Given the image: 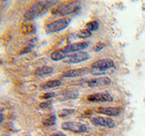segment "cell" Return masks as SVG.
Here are the masks:
<instances>
[{"mask_svg":"<svg viewBox=\"0 0 145 136\" xmlns=\"http://www.w3.org/2000/svg\"><path fill=\"white\" fill-rule=\"evenodd\" d=\"M61 126L63 130L74 133H84L88 131V127L80 122H65Z\"/></svg>","mask_w":145,"mask_h":136,"instance_id":"obj_4","label":"cell"},{"mask_svg":"<svg viewBox=\"0 0 145 136\" xmlns=\"http://www.w3.org/2000/svg\"><path fill=\"white\" fill-rule=\"evenodd\" d=\"M104 48V44L102 43V42H99L98 44H96V45H95L94 47V51H100V50H102Z\"/></svg>","mask_w":145,"mask_h":136,"instance_id":"obj_24","label":"cell"},{"mask_svg":"<svg viewBox=\"0 0 145 136\" xmlns=\"http://www.w3.org/2000/svg\"><path fill=\"white\" fill-rule=\"evenodd\" d=\"M36 31L35 26L33 24H23L21 26V33L25 35H32L35 34Z\"/></svg>","mask_w":145,"mask_h":136,"instance_id":"obj_16","label":"cell"},{"mask_svg":"<svg viewBox=\"0 0 145 136\" xmlns=\"http://www.w3.org/2000/svg\"><path fill=\"white\" fill-rule=\"evenodd\" d=\"M79 8H80V1L79 0H74V1H71L67 4L56 5L51 10V12L54 16H65L76 12Z\"/></svg>","mask_w":145,"mask_h":136,"instance_id":"obj_1","label":"cell"},{"mask_svg":"<svg viewBox=\"0 0 145 136\" xmlns=\"http://www.w3.org/2000/svg\"><path fill=\"white\" fill-rule=\"evenodd\" d=\"M112 84V80L106 76H100L96 78H93L88 81L89 87H103V86H107Z\"/></svg>","mask_w":145,"mask_h":136,"instance_id":"obj_8","label":"cell"},{"mask_svg":"<svg viewBox=\"0 0 145 136\" xmlns=\"http://www.w3.org/2000/svg\"><path fill=\"white\" fill-rule=\"evenodd\" d=\"M88 46H89L88 42H78V43H74L71 44H68L63 48L71 54V53H77V52L83 51V50L86 49Z\"/></svg>","mask_w":145,"mask_h":136,"instance_id":"obj_11","label":"cell"},{"mask_svg":"<svg viewBox=\"0 0 145 136\" xmlns=\"http://www.w3.org/2000/svg\"><path fill=\"white\" fill-rule=\"evenodd\" d=\"M75 112L74 109H62V110L58 111V116L63 118V117H66V116H69L71 114H72Z\"/></svg>","mask_w":145,"mask_h":136,"instance_id":"obj_19","label":"cell"},{"mask_svg":"<svg viewBox=\"0 0 145 136\" xmlns=\"http://www.w3.org/2000/svg\"><path fill=\"white\" fill-rule=\"evenodd\" d=\"M97 112L107 116H119L121 110L118 107H100L98 108Z\"/></svg>","mask_w":145,"mask_h":136,"instance_id":"obj_12","label":"cell"},{"mask_svg":"<svg viewBox=\"0 0 145 136\" xmlns=\"http://www.w3.org/2000/svg\"><path fill=\"white\" fill-rule=\"evenodd\" d=\"M86 136H91V135H86Z\"/></svg>","mask_w":145,"mask_h":136,"instance_id":"obj_29","label":"cell"},{"mask_svg":"<svg viewBox=\"0 0 145 136\" xmlns=\"http://www.w3.org/2000/svg\"><path fill=\"white\" fill-rule=\"evenodd\" d=\"M98 26H99L98 22H96V21H91V22H89V23L86 24V29H88V30H90L91 32H92V31L97 30Z\"/></svg>","mask_w":145,"mask_h":136,"instance_id":"obj_21","label":"cell"},{"mask_svg":"<svg viewBox=\"0 0 145 136\" xmlns=\"http://www.w3.org/2000/svg\"><path fill=\"white\" fill-rule=\"evenodd\" d=\"M91 35H92V32H91L90 30H88V29H83V30H80V31H78L76 33V36L78 38H88V37H90L91 36Z\"/></svg>","mask_w":145,"mask_h":136,"instance_id":"obj_18","label":"cell"},{"mask_svg":"<svg viewBox=\"0 0 145 136\" xmlns=\"http://www.w3.org/2000/svg\"><path fill=\"white\" fill-rule=\"evenodd\" d=\"M1 1H3V2H7V0H1Z\"/></svg>","mask_w":145,"mask_h":136,"instance_id":"obj_28","label":"cell"},{"mask_svg":"<svg viewBox=\"0 0 145 136\" xmlns=\"http://www.w3.org/2000/svg\"><path fill=\"white\" fill-rule=\"evenodd\" d=\"M61 81L60 80H50V81H47L46 83H44L42 87L44 88V89H51V88H56V87H58V86L61 85Z\"/></svg>","mask_w":145,"mask_h":136,"instance_id":"obj_17","label":"cell"},{"mask_svg":"<svg viewBox=\"0 0 145 136\" xmlns=\"http://www.w3.org/2000/svg\"><path fill=\"white\" fill-rule=\"evenodd\" d=\"M56 94L54 93V92H49V93H45L42 96H41V98H43L44 100H48V99H51L53 97H56Z\"/></svg>","mask_w":145,"mask_h":136,"instance_id":"obj_23","label":"cell"},{"mask_svg":"<svg viewBox=\"0 0 145 136\" xmlns=\"http://www.w3.org/2000/svg\"><path fill=\"white\" fill-rule=\"evenodd\" d=\"M113 66H114V62H113L112 59L110 58L98 60L92 65L93 69H96L99 71H106L108 69H111Z\"/></svg>","mask_w":145,"mask_h":136,"instance_id":"obj_7","label":"cell"},{"mask_svg":"<svg viewBox=\"0 0 145 136\" xmlns=\"http://www.w3.org/2000/svg\"><path fill=\"white\" fill-rule=\"evenodd\" d=\"M53 136H66V134H65V133H56L54 135H53Z\"/></svg>","mask_w":145,"mask_h":136,"instance_id":"obj_26","label":"cell"},{"mask_svg":"<svg viewBox=\"0 0 145 136\" xmlns=\"http://www.w3.org/2000/svg\"><path fill=\"white\" fill-rule=\"evenodd\" d=\"M91 70L87 67L84 68H79V69H72V70H68L63 73V76L66 77V78H76V77L84 76L85 75L89 74Z\"/></svg>","mask_w":145,"mask_h":136,"instance_id":"obj_9","label":"cell"},{"mask_svg":"<svg viewBox=\"0 0 145 136\" xmlns=\"http://www.w3.org/2000/svg\"><path fill=\"white\" fill-rule=\"evenodd\" d=\"M4 121V116H3V114H0V124Z\"/></svg>","mask_w":145,"mask_h":136,"instance_id":"obj_27","label":"cell"},{"mask_svg":"<svg viewBox=\"0 0 145 136\" xmlns=\"http://www.w3.org/2000/svg\"><path fill=\"white\" fill-rule=\"evenodd\" d=\"M51 105V102H45V103H42L40 104V107L41 108H46V107H49Z\"/></svg>","mask_w":145,"mask_h":136,"instance_id":"obj_25","label":"cell"},{"mask_svg":"<svg viewBox=\"0 0 145 136\" xmlns=\"http://www.w3.org/2000/svg\"><path fill=\"white\" fill-rule=\"evenodd\" d=\"M79 97V92L77 90H71L67 91V92L63 93L59 100L60 101H68V100H74Z\"/></svg>","mask_w":145,"mask_h":136,"instance_id":"obj_14","label":"cell"},{"mask_svg":"<svg viewBox=\"0 0 145 136\" xmlns=\"http://www.w3.org/2000/svg\"><path fill=\"white\" fill-rule=\"evenodd\" d=\"M56 122V118L54 115H50L46 118H44L43 120V124L45 126H51L54 125Z\"/></svg>","mask_w":145,"mask_h":136,"instance_id":"obj_20","label":"cell"},{"mask_svg":"<svg viewBox=\"0 0 145 136\" xmlns=\"http://www.w3.org/2000/svg\"><path fill=\"white\" fill-rule=\"evenodd\" d=\"M49 8H50V7L48 6V4L45 1L37 2L27 9L24 15V17L28 21L33 20L35 18L40 17L43 15H44V14L48 11Z\"/></svg>","mask_w":145,"mask_h":136,"instance_id":"obj_2","label":"cell"},{"mask_svg":"<svg viewBox=\"0 0 145 136\" xmlns=\"http://www.w3.org/2000/svg\"><path fill=\"white\" fill-rule=\"evenodd\" d=\"M87 100L89 102H93V103H106V102H112V96L108 92H102V93H97V94L88 95Z\"/></svg>","mask_w":145,"mask_h":136,"instance_id":"obj_5","label":"cell"},{"mask_svg":"<svg viewBox=\"0 0 145 136\" xmlns=\"http://www.w3.org/2000/svg\"><path fill=\"white\" fill-rule=\"evenodd\" d=\"M91 122L95 126L100 127H105V128H112L115 126V122L111 118H105L101 116L93 117L91 119Z\"/></svg>","mask_w":145,"mask_h":136,"instance_id":"obj_6","label":"cell"},{"mask_svg":"<svg viewBox=\"0 0 145 136\" xmlns=\"http://www.w3.org/2000/svg\"><path fill=\"white\" fill-rule=\"evenodd\" d=\"M54 73V68L51 66H42V67H39L37 69L35 70V74L38 76H44V75H50Z\"/></svg>","mask_w":145,"mask_h":136,"instance_id":"obj_15","label":"cell"},{"mask_svg":"<svg viewBox=\"0 0 145 136\" xmlns=\"http://www.w3.org/2000/svg\"><path fill=\"white\" fill-rule=\"evenodd\" d=\"M87 59H89V54L85 52H77L75 54H72L71 56L68 57L67 59V63H78L81 62H84Z\"/></svg>","mask_w":145,"mask_h":136,"instance_id":"obj_10","label":"cell"},{"mask_svg":"<svg viewBox=\"0 0 145 136\" xmlns=\"http://www.w3.org/2000/svg\"><path fill=\"white\" fill-rule=\"evenodd\" d=\"M34 47H35V44H33V42H30L29 44L25 45V46L21 50V51H20V54H25L29 53Z\"/></svg>","mask_w":145,"mask_h":136,"instance_id":"obj_22","label":"cell"},{"mask_svg":"<svg viewBox=\"0 0 145 136\" xmlns=\"http://www.w3.org/2000/svg\"><path fill=\"white\" fill-rule=\"evenodd\" d=\"M71 23V18L69 17H63L60 19L54 20L51 23H49L45 26V31L47 33H58L69 26Z\"/></svg>","mask_w":145,"mask_h":136,"instance_id":"obj_3","label":"cell"},{"mask_svg":"<svg viewBox=\"0 0 145 136\" xmlns=\"http://www.w3.org/2000/svg\"><path fill=\"white\" fill-rule=\"evenodd\" d=\"M71 54L68 53L65 48H61V49H57L56 51H54L50 57L53 61H60L63 59H65L67 57H69Z\"/></svg>","mask_w":145,"mask_h":136,"instance_id":"obj_13","label":"cell"}]
</instances>
